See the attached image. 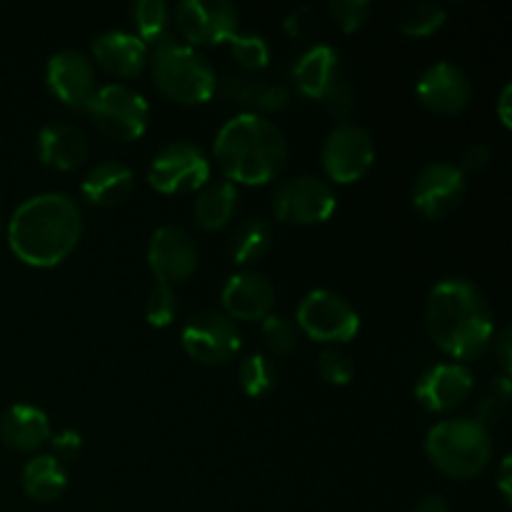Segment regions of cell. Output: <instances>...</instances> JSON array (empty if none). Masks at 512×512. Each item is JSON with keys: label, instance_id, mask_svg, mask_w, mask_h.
Segmentation results:
<instances>
[{"label": "cell", "instance_id": "obj_1", "mask_svg": "<svg viewBox=\"0 0 512 512\" xmlns=\"http://www.w3.org/2000/svg\"><path fill=\"white\" fill-rule=\"evenodd\" d=\"M83 235L80 205L60 190L25 198L8 220V245L18 260L33 268L63 263Z\"/></svg>", "mask_w": 512, "mask_h": 512}, {"label": "cell", "instance_id": "obj_2", "mask_svg": "<svg viewBox=\"0 0 512 512\" xmlns=\"http://www.w3.org/2000/svg\"><path fill=\"white\" fill-rule=\"evenodd\" d=\"M425 320L435 345L458 360L478 358L495 338L493 308L473 280H438L428 295Z\"/></svg>", "mask_w": 512, "mask_h": 512}, {"label": "cell", "instance_id": "obj_3", "mask_svg": "<svg viewBox=\"0 0 512 512\" xmlns=\"http://www.w3.org/2000/svg\"><path fill=\"white\" fill-rule=\"evenodd\" d=\"M213 153L233 185H265L288 163V140L273 120L248 110L220 125Z\"/></svg>", "mask_w": 512, "mask_h": 512}, {"label": "cell", "instance_id": "obj_4", "mask_svg": "<svg viewBox=\"0 0 512 512\" xmlns=\"http://www.w3.org/2000/svg\"><path fill=\"white\" fill-rule=\"evenodd\" d=\"M425 453L440 473L455 480H470L493 460V438L480 420H440L425 435Z\"/></svg>", "mask_w": 512, "mask_h": 512}, {"label": "cell", "instance_id": "obj_5", "mask_svg": "<svg viewBox=\"0 0 512 512\" xmlns=\"http://www.w3.org/2000/svg\"><path fill=\"white\" fill-rule=\"evenodd\" d=\"M148 63L155 85L183 105L205 103L218 88V75L210 60L195 45L173 35L153 45V58Z\"/></svg>", "mask_w": 512, "mask_h": 512}, {"label": "cell", "instance_id": "obj_6", "mask_svg": "<svg viewBox=\"0 0 512 512\" xmlns=\"http://www.w3.org/2000/svg\"><path fill=\"white\" fill-rule=\"evenodd\" d=\"M295 325L318 343H350L360 333V313L330 288H313L295 310Z\"/></svg>", "mask_w": 512, "mask_h": 512}, {"label": "cell", "instance_id": "obj_7", "mask_svg": "<svg viewBox=\"0 0 512 512\" xmlns=\"http://www.w3.org/2000/svg\"><path fill=\"white\" fill-rule=\"evenodd\" d=\"M93 123L115 140H135L148 128L150 105L140 90L125 83H108L93 90L83 105Z\"/></svg>", "mask_w": 512, "mask_h": 512}, {"label": "cell", "instance_id": "obj_8", "mask_svg": "<svg viewBox=\"0 0 512 512\" xmlns=\"http://www.w3.org/2000/svg\"><path fill=\"white\" fill-rule=\"evenodd\" d=\"M338 208L335 188L320 175H293L283 180L273 193V213L280 223L318 225Z\"/></svg>", "mask_w": 512, "mask_h": 512}, {"label": "cell", "instance_id": "obj_9", "mask_svg": "<svg viewBox=\"0 0 512 512\" xmlns=\"http://www.w3.org/2000/svg\"><path fill=\"white\" fill-rule=\"evenodd\" d=\"M210 180V160L198 143L175 140L158 150L148 168V183L160 193L200 190Z\"/></svg>", "mask_w": 512, "mask_h": 512}, {"label": "cell", "instance_id": "obj_10", "mask_svg": "<svg viewBox=\"0 0 512 512\" xmlns=\"http://www.w3.org/2000/svg\"><path fill=\"white\" fill-rule=\"evenodd\" d=\"M375 140L368 128L358 123L335 125L323 143V168L333 183H355L375 163Z\"/></svg>", "mask_w": 512, "mask_h": 512}, {"label": "cell", "instance_id": "obj_11", "mask_svg": "<svg viewBox=\"0 0 512 512\" xmlns=\"http://www.w3.org/2000/svg\"><path fill=\"white\" fill-rule=\"evenodd\" d=\"M183 348L190 358L205 365H225L238 355L243 335L233 318L218 310H200L185 323Z\"/></svg>", "mask_w": 512, "mask_h": 512}, {"label": "cell", "instance_id": "obj_12", "mask_svg": "<svg viewBox=\"0 0 512 512\" xmlns=\"http://www.w3.org/2000/svg\"><path fill=\"white\" fill-rule=\"evenodd\" d=\"M465 193H468V180L463 170L448 160H433L418 170L410 198L420 215L438 220L453 213L463 203Z\"/></svg>", "mask_w": 512, "mask_h": 512}, {"label": "cell", "instance_id": "obj_13", "mask_svg": "<svg viewBox=\"0 0 512 512\" xmlns=\"http://www.w3.org/2000/svg\"><path fill=\"white\" fill-rule=\"evenodd\" d=\"M175 20L190 45H220L238 33L240 13L228 0H180Z\"/></svg>", "mask_w": 512, "mask_h": 512}, {"label": "cell", "instance_id": "obj_14", "mask_svg": "<svg viewBox=\"0 0 512 512\" xmlns=\"http://www.w3.org/2000/svg\"><path fill=\"white\" fill-rule=\"evenodd\" d=\"M200 253L193 235L180 225H160L148 243V265L158 283H183L198 270Z\"/></svg>", "mask_w": 512, "mask_h": 512}, {"label": "cell", "instance_id": "obj_15", "mask_svg": "<svg viewBox=\"0 0 512 512\" xmlns=\"http://www.w3.org/2000/svg\"><path fill=\"white\" fill-rule=\"evenodd\" d=\"M420 103L440 115H455L468 108L473 98L470 75L453 60H438L420 73L415 83Z\"/></svg>", "mask_w": 512, "mask_h": 512}, {"label": "cell", "instance_id": "obj_16", "mask_svg": "<svg viewBox=\"0 0 512 512\" xmlns=\"http://www.w3.org/2000/svg\"><path fill=\"white\" fill-rule=\"evenodd\" d=\"M45 83L65 105L83 108L95 90L93 60L75 48L55 50L45 65Z\"/></svg>", "mask_w": 512, "mask_h": 512}, {"label": "cell", "instance_id": "obj_17", "mask_svg": "<svg viewBox=\"0 0 512 512\" xmlns=\"http://www.w3.org/2000/svg\"><path fill=\"white\" fill-rule=\"evenodd\" d=\"M475 388V375L463 363H438L420 375L415 398L430 413H448L468 400Z\"/></svg>", "mask_w": 512, "mask_h": 512}, {"label": "cell", "instance_id": "obj_18", "mask_svg": "<svg viewBox=\"0 0 512 512\" xmlns=\"http://www.w3.org/2000/svg\"><path fill=\"white\" fill-rule=\"evenodd\" d=\"M225 315L235 320H265L273 313L275 288L260 270L245 268L230 275L220 290Z\"/></svg>", "mask_w": 512, "mask_h": 512}, {"label": "cell", "instance_id": "obj_19", "mask_svg": "<svg viewBox=\"0 0 512 512\" xmlns=\"http://www.w3.org/2000/svg\"><path fill=\"white\" fill-rule=\"evenodd\" d=\"M93 58L120 78H135L150 60V48L130 30H105L93 38Z\"/></svg>", "mask_w": 512, "mask_h": 512}, {"label": "cell", "instance_id": "obj_20", "mask_svg": "<svg viewBox=\"0 0 512 512\" xmlns=\"http://www.w3.org/2000/svg\"><path fill=\"white\" fill-rule=\"evenodd\" d=\"M340 78V53L328 43L310 45L293 68L295 88L315 100H323Z\"/></svg>", "mask_w": 512, "mask_h": 512}, {"label": "cell", "instance_id": "obj_21", "mask_svg": "<svg viewBox=\"0 0 512 512\" xmlns=\"http://www.w3.org/2000/svg\"><path fill=\"white\" fill-rule=\"evenodd\" d=\"M0 438L18 453H33L50 440V418L43 408L15 403L0 418Z\"/></svg>", "mask_w": 512, "mask_h": 512}, {"label": "cell", "instance_id": "obj_22", "mask_svg": "<svg viewBox=\"0 0 512 512\" xmlns=\"http://www.w3.org/2000/svg\"><path fill=\"white\" fill-rule=\"evenodd\" d=\"M38 153L50 168L75 170L88 160V135L73 123H48L40 128Z\"/></svg>", "mask_w": 512, "mask_h": 512}, {"label": "cell", "instance_id": "obj_23", "mask_svg": "<svg viewBox=\"0 0 512 512\" xmlns=\"http://www.w3.org/2000/svg\"><path fill=\"white\" fill-rule=\"evenodd\" d=\"M80 190L93 205L113 208L130 198V193L135 190V173L130 165L120 163V160H100L88 170Z\"/></svg>", "mask_w": 512, "mask_h": 512}, {"label": "cell", "instance_id": "obj_24", "mask_svg": "<svg viewBox=\"0 0 512 512\" xmlns=\"http://www.w3.org/2000/svg\"><path fill=\"white\" fill-rule=\"evenodd\" d=\"M238 208V188L230 180H208L193 205V218L200 228L220 230L233 220Z\"/></svg>", "mask_w": 512, "mask_h": 512}, {"label": "cell", "instance_id": "obj_25", "mask_svg": "<svg viewBox=\"0 0 512 512\" xmlns=\"http://www.w3.org/2000/svg\"><path fill=\"white\" fill-rule=\"evenodd\" d=\"M20 483H23L28 498L50 503V500L63 495L65 485H68V470H65V465L55 455H33L23 465Z\"/></svg>", "mask_w": 512, "mask_h": 512}, {"label": "cell", "instance_id": "obj_26", "mask_svg": "<svg viewBox=\"0 0 512 512\" xmlns=\"http://www.w3.org/2000/svg\"><path fill=\"white\" fill-rule=\"evenodd\" d=\"M270 245H273V225H270V220L255 215V218H245L233 230L228 253L235 265H243L245 268V265H253L255 260L263 258L270 250Z\"/></svg>", "mask_w": 512, "mask_h": 512}, {"label": "cell", "instance_id": "obj_27", "mask_svg": "<svg viewBox=\"0 0 512 512\" xmlns=\"http://www.w3.org/2000/svg\"><path fill=\"white\" fill-rule=\"evenodd\" d=\"M225 95L263 110L285 108L290 98L283 85L265 83V80L248 78V75H230V78H225Z\"/></svg>", "mask_w": 512, "mask_h": 512}, {"label": "cell", "instance_id": "obj_28", "mask_svg": "<svg viewBox=\"0 0 512 512\" xmlns=\"http://www.w3.org/2000/svg\"><path fill=\"white\" fill-rule=\"evenodd\" d=\"M445 20H448V10L438 0H418V3L405 5L398 25L405 35L423 38V35H433L435 30L443 28Z\"/></svg>", "mask_w": 512, "mask_h": 512}, {"label": "cell", "instance_id": "obj_29", "mask_svg": "<svg viewBox=\"0 0 512 512\" xmlns=\"http://www.w3.org/2000/svg\"><path fill=\"white\" fill-rule=\"evenodd\" d=\"M133 18L138 25V38L145 45H158L168 38L170 30V5L165 0H138L133 5Z\"/></svg>", "mask_w": 512, "mask_h": 512}, {"label": "cell", "instance_id": "obj_30", "mask_svg": "<svg viewBox=\"0 0 512 512\" xmlns=\"http://www.w3.org/2000/svg\"><path fill=\"white\" fill-rule=\"evenodd\" d=\"M275 378H278V370H275L273 360L265 353H250L240 360V388L250 398H263V395H268L275 388Z\"/></svg>", "mask_w": 512, "mask_h": 512}, {"label": "cell", "instance_id": "obj_31", "mask_svg": "<svg viewBox=\"0 0 512 512\" xmlns=\"http://www.w3.org/2000/svg\"><path fill=\"white\" fill-rule=\"evenodd\" d=\"M230 50H233V58L243 65L245 70H263L265 65L270 63V45L268 40L260 33H235L233 38L228 40Z\"/></svg>", "mask_w": 512, "mask_h": 512}, {"label": "cell", "instance_id": "obj_32", "mask_svg": "<svg viewBox=\"0 0 512 512\" xmlns=\"http://www.w3.org/2000/svg\"><path fill=\"white\" fill-rule=\"evenodd\" d=\"M178 318V295L173 285L158 283L145 300V320L153 328H168Z\"/></svg>", "mask_w": 512, "mask_h": 512}, {"label": "cell", "instance_id": "obj_33", "mask_svg": "<svg viewBox=\"0 0 512 512\" xmlns=\"http://www.w3.org/2000/svg\"><path fill=\"white\" fill-rule=\"evenodd\" d=\"M263 340L268 345L270 353L275 355H288L293 353L298 345V325L290 318L278 313H270L263 320Z\"/></svg>", "mask_w": 512, "mask_h": 512}, {"label": "cell", "instance_id": "obj_34", "mask_svg": "<svg viewBox=\"0 0 512 512\" xmlns=\"http://www.w3.org/2000/svg\"><path fill=\"white\" fill-rule=\"evenodd\" d=\"M318 373L323 375L325 383L348 385L350 380H353V375H355V363H353V358L345 353V350L330 345V348L320 350Z\"/></svg>", "mask_w": 512, "mask_h": 512}, {"label": "cell", "instance_id": "obj_35", "mask_svg": "<svg viewBox=\"0 0 512 512\" xmlns=\"http://www.w3.org/2000/svg\"><path fill=\"white\" fill-rule=\"evenodd\" d=\"M328 10L335 23H338V28H343L345 33H353V30L363 28L368 23L373 5H370V0H333Z\"/></svg>", "mask_w": 512, "mask_h": 512}, {"label": "cell", "instance_id": "obj_36", "mask_svg": "<svg viewBox=\"0 0 512 512\" xmlns=\"http://www.w3.org/2000/svg\"><path fill=\"white\" fill-rule=\"evenodd\" d=\"M323 103L328 105L330 113H333L335 118H340V123H343L345 115L353 110V90H350V85L345 83V78H340L338 83H335V88L325 95Z\"/></svg>", "mask_w": 512, "mask_h": 512}, {"label": "cell", "instance_id": "obj_37", "mask_svg": "<svg viewBox=\"0 0 512 512\" xmlns=\"http://www.w3.org/2000/svg\"><path fill=\"white\" fill-rule=\"evenodd\" d=\"M83 448V438H80L78 430H60V433L53 435V450L55 458L63 463V460H73L75 455Z\"/></svg>", "mask_w": 512, "mask_h": 512}, {"label": "cell", "instance_id": "obj_38", "mask_svg": "<svg viewBox=\"0 0 512 512\" xmlns=\"http://www.w3.org/2000/svg\"><path fill=\"white\" fill-rule=\"evenodd\" d=\"M285 30H288L290 35H295V38H308L315 30V13L308 5H300V8H295L293 13L285 18Z\"/></svg>", "mask_w": 512, "mask_h": 512}, {"label": "cell", "instance_id": "obj_39", "mask_svg": "<svg viewBox=\"0 0 512 512\" xmlns=\"http://www.w3.org/2000/svg\"><path fill=\"white\" fill-rule=\"evenodd\" d=\"M490 158H493V153H490V148L485 143H473V145H468V148H465V153H463V163L458 165L460 170H473V173H478V170H483L485 165L490 163Z\"/></svg>", "mask_w": 512, "mask_h": 512}, {"label": "cell", "instance_id": "obj_40", "mask_svg": "<svg viewBox=\"0 0 512 512\" xmlns=\"http://www.w3.org/2000/svg\"><path fill=\"white\" fill-rule=\"evenodd\" d=\"M413 512H450V505L443 495L428 493L418 500V505H415Z\"/></svg>", "mask_w": 512, "mask_h": 512}, {"label": "cell", "instance_id": "obj_41", "mask_svg": "<svg viewBox=\"0 0 512 512\" xmlns=\"http://www.w3.org/2000/svg\"><path fill=\"white\" fill-rule=\"evenodd\" d=\"M495 353H498L500 365H503V375H510V328H505L503 333H500Z\"/></svg>", "mask_w": 512, "mask_h": 512}, {"label": "cell", "instance_id": "obj_42", "mask_svg": "<svg viewBox=\"0 0 512 512\" xmlns=\"http://www.w3.org/2000/svg\"><path fill=\"white\" fill-rule=\"evenodd\" d=\"M510 95H512V85L505 83L498 98V115L500 120H503L505 128H510Z\"/></svg>", "mask_w": 512, "mask_h": 512}, {"label": "cell", "instance_id": "obj_43", "mask_svg": "<svg viewBox=\"0 0 512 512\" xmlns=\"http://www.w3.org/2000/svg\"><path fill=\"white\" fill-rule=\"evenodd\" d=\"M498 485L503 490L505 498H510V458H503V465H500V475H498Z\"/></svg>", "mask_w": 512, "mask_h": 512}]
</instances>
